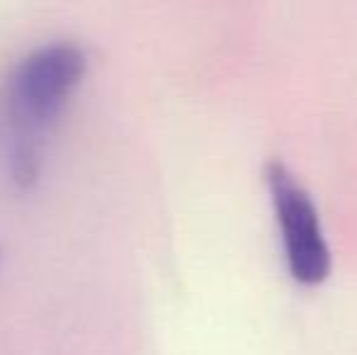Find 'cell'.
Returning <instances> with one entry per match:
<instances>
[{
  "label": "cell",
  "mask_w": 357,
  "mask_h": 355,
  "mask_svg": "<svg viewBox=\"0 0 357 355\" xmlns=\"http://www.w3.org/2000/svg\"><path fill=\"white\" fill-rule=\"evenodd\" d=\"M268 188L278 214L287 268L301 285H319L331 273V251L309 192L282 163H268Z\"/></svg>",
  "instance_id": "7a4b0ae2"
},
{
  "label": "cell",
  "mask_w": 357,
  "mask_h": 355,
  "mask_svg": "<svg viewBox=\"0 0 357 355\" xmlns=\"http://www.w3.org/2000/svg\"><path fill=\"white\" fill-rule=\"evenodd\" d=\"M39 173V153L32 144L20 142L13 153V178L20 188H29Z\"/></svg>",
  "instance_id": "3957f363"
},
{
  "label": "cell",
  "mask_w": 357,
  "mask_h": 355,
  "mask_svg": "<svg viewBox=\"0 0 357 355\" xmlns=\"http://www.w3.org/2000/svg\"><path fill=\"white\" fill-rule=\"evenodd\" d=\"M88 56L75 42H52L20 61L10 78L8 105L24 132L44 129L83 81Z\"/></svg>",
  "instance_id": "6da1fadb"
}]
</instances>
